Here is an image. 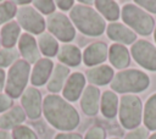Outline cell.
Masks as SVG:
<instances>
[{
	"instance_id": "obj_1",
	"label": "cell",
	"mask_w": 156,
	"mask_h": 139,
	"mask_svg": "<svg viewBox=\"0 0 156 139\" xmlns=\"http://www.w3.org/2000/svg\"><path fill=\"white\" fill-rule=\"evenodd\" d=\"M43 115L58 130H72L80 121L77 110L57 94H49L43 99Z\"/></svg>"
},
{
	"instance_id": "obj_2",
	"label": "cell",
	"mask_w": 156,
	"mask_h": 139,
	"mask_svg": "<svg viewBox=\"0 0 156 139\" xmlns=\"http://www.w3.org/2000/svg\"><path fill=\"white\" fill-rule=\"evenodd\" d=\"M69 20L80 33L88 37H99L106 29L105 20L91 6L82 4L73 6L69 12Z\"/></svg>"
},
{
	"instance_id": "obj_3",
	"label": "cell",
	"mask_w": 156,
	"mask_h": 139,
	"mask_svg": "<svg viewBox=\"0 0 156 139\" xmlns=\"http://www.w3.org/2000/svg\"><path fill=\"white\" fill-rule=\"evenodd\" d=\"M149 85H150L149 76L143 71L133 70V68L118 72L111 82V89L121 94L140 93L147 89Z\"/></svg>"
},
{
	"instance_id": "obj_4",
	"label": "cell",
	"mask_w": 156,
	"mask_h": 139,
	"mask_svg": "<svg viewBox=\"0 0 156 139\" xmlns=\"http://www.w3.org/2000/svg\"><path fill=\"white\" fill-rule=\"evenodd\" d=\"M30 65L23 59L17 60L6 72L5 93L13 100L21 98L24 90L28 88V80L30 79Z\"/></svg>"
},
{
	"instance_id": "obj_5",
	"label": "cell",
	"mask_w": 156,
	"mask_h": 139,
	"mask_svg": "<svg viewBox=\"0 0 156 139\" xmlns=\"http://www.w3.org/2000/svg\"><path fill=\"white\" fill-rule=\"evenodd\" d=\"M121 17L129 28L140 35H149L155 27V21L146 11L134 4H127L123 6Z\"/></svg>"
},
{
	"instance_id": "obj_6",
	"label": "cell",
	"mask_w": 156,
	"mask_h": 139,
	"mask_svg": "<svg viewBox=\"0 0 156 139\" xmlns=\"http://www.w3.org/2000/svg\"><path fill=\"white\" fill-rule=\"evenodd\" d=\"M118 116L119 122L124 128H138L143 117V104L140 98L133 94L123 95L118 106Z\"/></svg>"
},
{
	"instance_id": "obj_7",
	"label": "cell",
	"mask_w": 156,
	"mask_h": 139,
	"mask_svg": "<svg viewBox=\"0 0 156 139\" xmlns=\"http://www.w3.org/2000/svg\"><path fill=\"white\" fill-rule=\"evenodd\" d=\"M16 22L22 29L26 30V33L32 35H40L46 28V20L44 18V16L29 5L18 7Z\"/></svg>"
},
{
	"instance_id": "obj_8",
	"label": "cell",
	"mask_w": 156,
	"mask_h": 139,
	"mask_svg": "<svg viewBox=\"0 0 156 139\" xmlns=\"http://www.w3.org/2000/svg\"><path fill=\"white\" fill-rule=\"evenodd\" d=\"M46 28L51 35L63 43H69L76 38V28L71 20L62 12H55L46 18Z\"/></svg>"
},
{
	"instance_id": "obj_9",
	"label": "cell",
	"mask_w": 156,
	"mask_h": 139,
	"mask_svg": "<svg viewBox=\"0 0 156 139\" xmlns=\"http://www.w3.org/2000/svg\"><path fill=\"white\" fill-rule=\"evenodd\" d=\"M130 54L135 62L143 68L156 71V46L150 41L140 39L136 40L130 49Z\"/></svg>"
},
{
	"instance_id": "obj_10",
	"label": "cell",
	"mask_w": 156,
	"mask_h": 139,
	"mask_svg": "<svg viewBox=\"0 0 156 139\" xmlns=\"http://www.w3.org/2000/svg\"><path fill=\"white\" fill-rule=\"evenodd\" d=\"M21 106L29 119H38L43 113V96L35 87H28L20 98Z\"/></svg>"
},
{
	"instance_id": "obj_11",
	"label": "cell",
	"mask_w": 156,
	"mask_h": 139,
	"mask_svg": "<svg viewBox=\"0 0 156 139\" xmlns=\"http://www.w3.org/2000/svg\"><path fill=\"white\" fill-rule=\"evenodd\" d=\"M17 50L20 56L27 61L29 65L35 63L38 60H40V50L38 46V41L34 38V35L23 33L17 43Z\"/></svg>"
},
{
	"instance_id": "obj_12",
	"label": "cell",
	"mask_w": 156,
	"mask_h": 139,
	"mask_svg": "<svg viewBox=\"0 0 156 139\" xmlns=\"http://www.w3.org/2000/svg\"><path fill=\"white\" fill-rule=\"evenodd\" d=\"M54 71V62L51 61V59H46V57H41L40 60H38L33 68L30 70V84L32 87H41L44 84L48 83L51 73Z\"/></svg>"
},
{
	"instance_id": "obj_13",
	"label": "cell",
	"mask_w": 156,
	"mask_h": 139,
	"mask_svg": "<svg viewBox=\"0 0 156 139\" xmlns=\"http://www.w3.org/2000/svg\"><path fill=\"white\" fill-rule=\"evenodd\" d=\"M85 87V76L80 72L69 74L62 89V95L66 101H76L83 94Z\"/></svg>"
},
{
	"instance_id": "obj_14",
	"label": "cell",
	"mask_w": 156,
	"mask_h": 139,
	"mask_svg": "<svg viewBox=\"0 0 156 139\" xmlns=\"http://www.w3.org/2000/svg\"><path fill=\"white\" fill-rule=\"evenodd\" d=\"M83 61L87 66H96L102 63L108 57V49L107 45L102 41H96L90 45H88L83 54H82Z\"/></svg>"
},
{
	"instance_id": "obj_15",
	"label": "cell",
	"mask_w": 156,
	"mask_h": 139,
	"mask_svg": "<svg viewBox=\"0 0 156 139\" xmlns=\"http://www.w3.org/2000/svg\"><path fill=\"white\" fill-rule=\"evenodd\" d=\"M27 116L21 105H13L10 110L0 115V129L13 130L18 126H22Z\"/></svg>"
},
{
	"instance_id": "obj_16",
	"label": "cell",
	"mask_w": 156,
	"mask_h": 139,
	"mask_svg": "<svg viewBox=\"0 0 156 139\" xmlns=\"http://www.w3.org/2000/svg\"><path fill=\"white\" fill-rule=\"evenodd\" d=\"M100 99H101V94L99 88L95 85H88L84 89L80 99V107L83 112L87 116H95L99 111Z\"/></svg>"
},
{
	"instance_id": "obj_17",
	"label": "cell",
	"mask_w": 156,
	"mask_h": 139,
	"mask_svg": "<svg viewBox=\"0 0 156 139\" xmlns=\"http://www.w3.org/2000/svg\"><path fill=\"white\" fill-rule=\"evenodd\" d=\"M108 38L113 41H117L123 44V45H129L135 43L136 40V33H134L129 27L124 26L123 23H118V22H112L107 26V30H106Z\"/></svg>"
},
{
	"instance_id": "obj_18",
	"label": "cell",
	"mask_w": 156,
	"mask_h": 139,
	"mask_svg": "<svg viewBox=\"0 0 156 139\" xmlns=\"http://www.w3.org/2000/svg\"><path fill=\"white\" fill-rule=\"evenodd\" d=\"M22 28L20 24L16 22V20L1 26L0 28V39H1V48H7V49H13L21 35H22Z\"/></svg>"
},
{
	"instance_id": "obj_19",
	"label": "cell",
	"mask_w": 156,
	"mask_h": 139,
	"mask_svg": "<svg viewBox=\"0 0 156 139\" xmlns=\"http://www.w3.org/2000/svg\"><path fill=\"white\" fill-rule=\"evenodd\" d=\"M68 77H69V68L67 66L61 65V63L55 65L54 71L46 83V89L52 94L60 93L63 89Z\"/></svg>"
},
{
	"instance_id": "obj_20",
	"label": "cell",
	"mask_w": 156,
	"mask_h": 139,
	"mask_svg": "<svg viewBox=\"0 0 156 139\" xmlns=\"http://www.w3.org/2000/svg\"><path fill=\"white\" fill-rule=\"evenodd\" d=\"M85 74H87L88 80L95 87L96 85H106L115 77L113 68L111 66H108V65L95 66V67L88 70Z\"/></svg>"
},
{
	"instance_id": "obj_21",
	"label": "cell",
	"mask_w": 156,
	"mask_h": 139,
	"mask_svg": "<svg viewBox=\"0 0 156 139\" xmlns=\"http://www.w3.org/2000/svg\"><path fill=\"white\" fill-rule=\"evenodd\" d=\"M57 59L61 65L69 67H77L82 61V52L78 46L72 44H65L58 49Z\"/></svg>"
},
{
	"instance_id": "obj_22",
	"label": "cell",
	"mask_w": 156,
	"mask_h": 139,
	"mask_svg": "<svg viewBox=\"0 0 156 139\" xmlns=\"http://www.w3.org/2000/svg\"><path fill=\"white\" fill-rule=\"evenodd\" d=\"M108 60L111 65L118 70H122L129 65L130 56L128 49L122 44H112L108 48Z\"/></svg>"
},
{
	"instance_id": "obj_23",
	"label": "cell",
	"mask_w": 156,
	"mask_h": 139,
	"mask_svg": "<svg viewBox=\"0 0 156 139\" xmlns=\"http://www.w3.org/2000/svg\"><path fill=\"white\" fill-rule=\"evenodd\" d=\"M38 46L40 50V54L44 55L46 59H51L54 56H57L58 52V40L51 35L49 32H44L38 38Z\"/></svg>"
},
{
	"instance_id": "obj_24",
	"label": "cell",
	"mask_w": 156,
	"mask_h": 139,
	"mask_svg": "<svg viewBox=\"0 0 156 139\" xmlns=\"http://www.w3.org/2000/svg\"><path fill=\"white\" fill-rule=\"evenodd\" d=\"M100 110L104 117L113 118L117 115L118 110V96L112 90H106L101 94L100 99Z\"/></svg>"
},
{
	"instance_id": "obj_25",
	"label": "cell",
	"mask_w": 156,
	"mask_h": 139,
	"mask_svg": "<svg viewBox=\"0 0 156 139\" xmlns=\"http://www.w3.org/2000/svg\"><path fill=\"white\" fill-rule=\"evenodd\" d=\"M98 12L104 16L107 21H117L119 18V6L116 1L112 0H96L94 1Z\"/></svg>"
},
{
	"instance_id": "obj_26",
	"label": "cell",
	"mask_w": 156,
	"mask_h": 139,
	"mask_svg": "<svg viewBox=\"0 0 156 139\" xmlns=\"http://www.w3.org/2000/svg\"><path fill=\"white\" fill-rule=\"evenodd\" d=\"M144 124L147 130H156V94L151 95L145 104Z\"/></svg>"
},
{
	"instance_id": "obj_27",
	"label": "cell",
	"mask_w": 156,
	"mask_h": 139,
	"mask_svg": "<svg viewBox=\"0 0 156 139\" xmlns=\"http://www.w3.org/2000/svg\"><path fill=\"white\" fill-rule=\"evenodd\" d=\"M18 6L15 4V1H0V26H4L13 18H16Z\"/></svg>"
},
{
	"instance_id": "obj_28",
	"label": "cell",
	"mask_w": 156,
	"mask_h": 139,
	"mask_svg": "<svg viewBox=\"0 0 156 139\" xmlns=\"http://www.w3.org/2000/svg\"><path fill=\"white\" fill-rule=\"evenodd\" d=\"M17 60H20V54L17 49L0 48V68L9 70Z\"/></svg>"
},
{
	"instance_id": "obj_29",
	"label": "cell",
	"mask_w": 156,
	"mask_h": 139,
	"mask_svg": "<svg viewBox=\"0 0 156 139\" xmlns=\"http://www.w3.org/2000/svg\"><path fill=\"white\" fill-rule=\"evenodd\" d=\"M32 5L39 13L46 15V16L55 13V10H56V4L52 0H34L32 1Z\"/></svg>"
},
{
	"instance_id": "obj_30",
	"label": "cell",
	"mask_w": 156,
	"mask_h": 139,
	"mask_svg": "<svg viewBox=\"0 0 156 139\" xmlns=\"http://www.w3.org/2000/svg\"><path fill=\"white\" fill-rule=\"evenodd\" d=\"M11 135L12 139H38V135L34 132V129L26 124L18 126L13 130H11Z\"/></svg>"
},
{
	"instance_id": "obj_31",
	"label": "cell",
	"mask_w": 156,
	"mask_h": 139,
	"mask_svg": "<svg viewBox=\"0 0 156 139\" xmlns=\"http://www.w3.org/2000/svg\"><path fill=\"white\" fill-rule=\"evenodd\" d=\"M106 132L101 126H94L88 129L84 139H105Z\"/></svg>"
},
{
	"instance_id": "obj_32",
	"label": "cell",
	"mask_w": 156,
	"mask_h": 139,
	"mask_svg": "<svg viewBox=\"0 0 156 139\" xmlns=\"http://www.w3.org/2000/svg\"><path fill=\"white\" fill-rule=\"evenodd\" d=\"M149 135V130L145 127H138L132 132L127 133L124 139H146Z\"/></svg>"
},
{
	"instance_id": "obj_33",
	"label": "cell",
	"mask_w": 156,
	"mask_h": 139,
	"mask_svg": "<svg viewBox=\"0 0 156 139\" xmlns=\"http://www.w3.org/2000/svg\"><path fill=\"white\" fill-rule=\"evenodd\" d=\"M12 106H13V99L11 96H9L5 91L0 93V113L6 112Z\"/></svg>"
},
{
	"instance_id": "obj_34",
	"label": "cell",
	"mask_w": 156,
	"mask_h": 139,
	"mask_svg": "<svg viewBox=\"0 0 156 139\" xmlns=\"http://www.w3.org/2000/svg\"><path fill=\"white\" fill-rule=\"evenodd\" d=\"M136 5L144 7L145 10L156 13V0H136Z\"/></svg>"
},
{
	"instance_id": "obj_35",
	"label": "cell",
	"mask_w": 156,
	"mask_h": 139,
	"mask_svg": "<svg viewBox=\"0 0 156 139\" xmlns=\"http://www.w3.org/2000/svg\"><path fill=\"white\" fill-rule=\"evenodd\" d=\"M55 4H56V7H58L60 10L68 11V10H72V7L74 5V1L73 0H58Z\"/></svg>"
},
{
	"instance_id": "obj_36",
	"label": "cell",
	"mask_w": 156,
	"mask_h": 139,
	"mask_svg": "<svg viewBox=\"0 0 156 139\" xmlns=\"http://www.w3.org/2000/svg\"><path fill=\"white\" fill-rule=\"evenodd\" d=\"M54 139H83L79 133H58Z\"/></svg>"
},
{
	"instance_id": "obj_37",
	"label": "cell",
	"mask_w": 156,
	"mask_h": 139,
	"mask_svg": "<svg viewBox=\"0 0 156 139\" xmlns=\"http://www.w3.org/2000/svg\"><path fill=\"white\" fill-rule=\"evenodd\" d=\"M5 84H6V71L0 68V93L5 91Z\"/></svg>"
},
{
	"instance_id": "obj_38",
	"label": "cell",
	"mask_w": 156,
	"mask_h": 139,
	"mask_svg": "<svg viewBox=\"0 0 156 139\" xmlns=\"http://www.w3.org/2000/svg\"><path fill=\"white\" fill-rule=\"evenodd\" d=\"M0 139H12V135L9 130L0 129Z\"/></svg>"
},
{
	"instance_id": "obj_39",
	"label": "cell",
	"mask_w": 156,
	"mask_h": 139,
	"mask_svg": "<svg viewBox=\"0 0 156 139\" xmlns=\"http://www.w3.org/2000/svg\"><path fill=\"white\" fill-rule=\"evenodd\" d=\"M149 139H156V133H154V134H152V135H151Z\"/></svg>"
},
{
	"instance_id": "obj_40",
	"label": "cell",
	"mask_w": 156,
	"mask_h": 139,
	"mask_svg": "<svg viewBox=\"0 0 156 139\" xmlns=\"http://www.w3.org/2000/svg\"><path fill=\"white\" fill-rule=\"evenodd\" d=\"M154 38H155V41H156V28H155V32H154Z\"/></svg>"
},
{
	"instance_id": "obj_41",
	"label": "cell",
	"mask_w": 156,
	"mask_h": 139,
	"mask_svg": "<svg viewBox=\"0 0 156 139\" xmlns=\"http://www.w3.org/2000/svg\"><path fill=\"white\" fill-rule=\"evenodd\" d=\"M0 48H1V39H0Z\"/></svg>"
},
{
	"instance_id": "obj_42",
	"label": "cell",
	"mask_w": 156,
	"mask_h": 139,
	"mask_svg": "<svg viewBox=\"0 0 156 139\" xmlns=\"http://www.w3.org/2000/svg\"><path fill=\"white\" fill-rule=\"evenodd\" d=\"M112 139H117V138H112Z\"/></svg>"
}]
</instances>
